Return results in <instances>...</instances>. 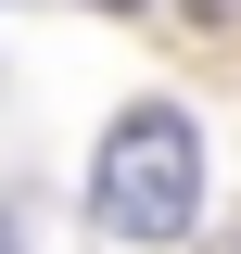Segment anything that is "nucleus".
I'll list each match as a JSON object with an SVG mask.
<instances>
[{"instance_id": "f257e3e1", "label": "nucleus", "mask_w": 241, "mask_h": 254, "mask_svg": "<svg viewBox=\"0 0 241 254\" xmlns=\"http://www.w3.org/2000/svg\"><path fill=\"white\" fill-rule=\"evenodd\" d=\"M89 203H102L115 242H178V229L203 216V140H190L178 102L115 115V140H102V165H89Z\"/></svg>"}, {"instance_id": "f03ea898", "label": "nucleus", "mask_w": 241, "mask_h": 254, "mask_svg": "<svg viewBox=\"0 0 241 254\" xmlns=\"http://www.w3.org/2000/svg\"><path fill=\"white\" fill-rule=\"evenodd\" d=\"M102 13H140V0H102Z\"/></svg>"}]
</instances>
